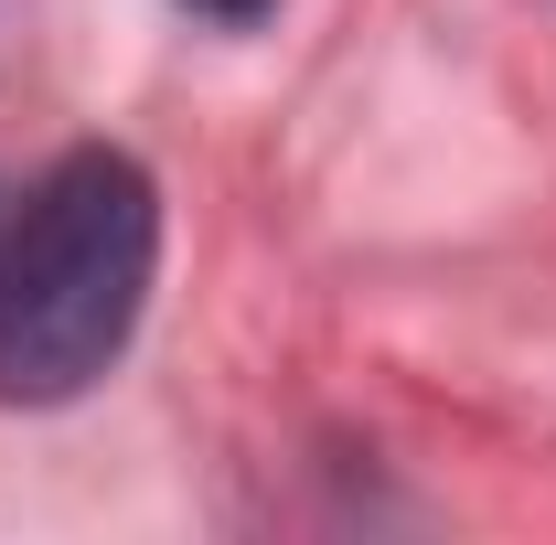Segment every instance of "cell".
<instances>
[{
    "label": "cell",
    "instance_id": "cell-2",
    "mask_svg": "<svg viewBox=\"0 0 556 545\" xmlns=\"http://www.w3.org/2000/svg\"><path fill=\"white\" fill-rule=\"evenodd\" d=\"M193 11H204V22H268L278 0H193Z\"/></svg>",
    "mask_w": 556,
    "mask_h": 545
},
{
    "label": "cell",
    "instance_id": "cell-1",
    "mask_svg": "<svg viewBox=\"0 0 556 545\" xmlns=\"http://www.w3.org/2000/svg\"><path fill=\"white\" fill-rule=\"evenodd\" d=\"M150 257H161L150 172L118 150L54 161L0 236V396L22 407L86 396L139 332Z\"/></svg>",
    "mask_w": 556,
    "mask_h": 545
}]
</instances>
